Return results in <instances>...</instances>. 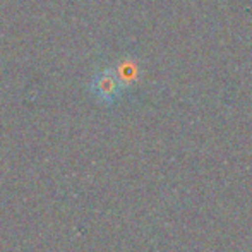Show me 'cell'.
Returning <instances> with one entry per match:
<instances>
[{
    "label": "cell",
    "instance_id": "6da1fadb",
    "mask_svg": "<svg viewBox=\"0 0 252 252\" xmlns=\"http://www.w3.org/2000/svg\"><path fill=\"white\" fill-rule=\"evenodd\" d=\"M124 90H126V84L110 69L96 72L91 81V91L96 96V100L105 105H113L119 101L124 94Z\"/></svg>",
    "mask_w": 252,
    "mask_h": 252
}]
</instances>
